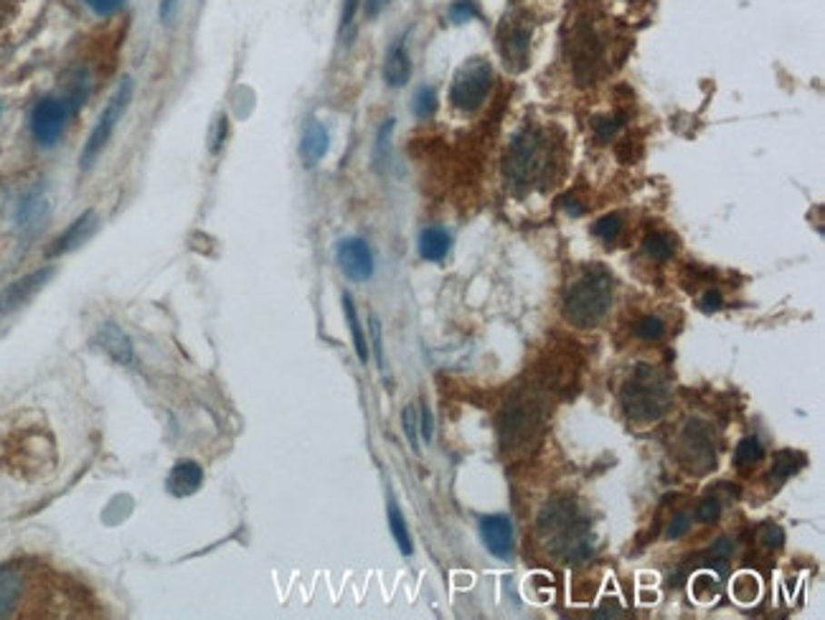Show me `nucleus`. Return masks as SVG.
<instances>
[{
  "mask_svg": "<svg viewBox=\"0 0 825 620\" xmlns=\"http://www.w3.org/2000/svg\"><path fill=\"white\" fill-rule=\"evenodd\" d=\"M51 275H54V270H51V267H44V270H36V273L25 275L21 280L11 283V285L0 293V315H5V313H11V310L21 308L24 303H28L41 287L49 283Z\"/></svg>",
  "mask_w": 825,
  "mask_h": 620,
  "instance_id": "4468645a",
  "label": "nucleus"
},
{
  "mask_svg": "<svg viewBox=\"0 0 825 620\" xmlns=\"http://www.w3.org/2000/svg\"><path fill=\"white\" fill-rule=\"evenodd\" d=\"M371 335H373V351H376V361L383 369V348H382V323L371 318Z\"/></svg>",
  "mask_w": 825,
  "mask_h": 620,
  "instance_id": "4c0bfd02",
  "label": "nucleus"
},
{
  "mask_svg": "<svg viewBox=\"0 0 825 620\" xmlns=\"http://www.w3.org/2000/svg\"><path fill=\"white\" fill-rule=\"evenodd\" d=\"M762 455L764 447L762 443H760V437L750 435V437H744L740 445H737V450H734V463H737L740 468H750V465H757V463L762 460Z\"/></svg>",
  "mask_w": 825,
  "mask_h": 620,
  "instance_id": "393cba45",
  "label": "nucleus"
},
{
  "mask_svg": "<svg viewBox=\"0 0 825 620\" xmlns=\"http://www.w3.org/2000/svg\"><path fill=\"white\" fill-rule=\"evenodd\" d=\"M386 3H389V0H366V5H363L366 18H376V15L386 8Z\"/></svg>",
  "mask_w": 825,
  "mask_h": 620,
  "instance_id": "37998d69",
  "label": "nucleus"
},
{
  "mask_svg": "<svg viewBox=\"0 0 825 620\" xmlns=\"http://www.w3.org/2000/svg\"><path fill=\"white\" fill-rule=\"evenodd\" d=\"M795 460H798V455H795V453H790V450H780V453L775 455V460H772V471H770V484H772V485L785 484L790 475L798 471V468H795Z\"/></svg>",
  "mask_w": 825,
  "mask_h": 620,
  "instance_id": "cd10ccee",
  "label": "nucleus"
},
{
  "mask_svg": "<svg viewBox=\"0 0 825 620\" xmlns=\"http://www.w3.org/2000/svg\"><path fill=\"white\" fill-rule=\"evenodd\" d=\"M450 252V235L442 226H427L419 235V255L430 262H442Z\"/></svg>",
  "mask_w": 825,
  "mask_h": 620,
  "instance_id": "aec40b11",
  "label": "nucleus"
},
{
  "mask_svg": "<svg viewBox=\"0 0 825 620\" xmlns=\"http://www.w3.org/2000/svg\"><path fill=\"white\" fill-rule=\"evenodd\" d=\"M84 3L97 15H112V13H117L124 5V0H84Z\"/></svg>",
  "mask_w": 825,
  "mask_h": 620,
  "instance_id": "f704fd0d",
  "label": "nucleus"
},
{
  "mask_svg": "<svg viewBox=\"0 0 825 620\" xmlns=\"http://www.w3.org/2000/svg\"><path fill=\"white\" fill-rule=\"evenodd\" d=\"M491 87H493L491 64L485 59H470L457 69L452 87H450V102L460 112L481 110Z\"/></svg>",
  "mask_w": 825,
  "mask_h": 620,
  "instance_id": "0eeeda50",
  "label": "nucleus"
},
{
  "mask_svg": "<svg viewBox=\"0 0 825 620\" xmlns=\"http://www.w3.org/2000/svg\"><path fill=\"white\" fill-rule=\"evenodd\" d=\"M402 425H404V435H407L409 445L414 453H419V422H417V410L407 407L402 412Z\"/></svg>",
  "mask_w": 825,
  "mask_h": 620,
  "instance_id": "2f4dec72",
  "label": "nucleus"
},
{
  "mask_svg": "<svg viewBox=\"0 0 825 620\" xmlns=\"http://www.w3.org/2000/svg\"><path fill=\"white\" fill-rule=\"evenodd\" d=\"M97 344L104 348V354L123 366L133 364V344L117 323H104L97 331Z\"/></svg>",
  "mask_w": 825,
  "mask_h": 620,
  "instance_id": "2eb2a0df",
  "label": "nucleus"
},
{
  "mask_svg": "<svg viewBox=\"0 0 825 620\" xmlns=\"http://www.w3.org/2000/svg\"><path fill=\"white\" fill-rule=\"evenodd\" d=\"M559 143L549 130L526 125L508 143L503 178L513 194L523 196L533 188H546L559 171Z\"/></svg>",
  "mask_w": 825,
  "mask_h": 620,
  "instance_id": "f03ea898",
  "label": "nucleus"
},
{
  "mask_svg": "<svg viewBox=\"0 0 825 620\" xmlns=\"http://www.w3.org/2000/svg\"><path fill=\"white\" fill-rule=\"evenodd\" d=\"M343 310H345V321H348V328H351V335H353V348H356L358 359L366 364V361H369V344H366V335H363V328H361L356 305H353L351 295H343Z\"/></svg>",
  "mask_w": 825,
  "mask_h": 620,
  "instance_id": "4be33fe9",
  "label": "nucleus"
},
{
  "mask_svg": "<svg viewBox=\"0 0 825 620\" xmlns=\"http://www.w3.org/2000/svg\"><path fill=\"white\" fill-rule=\"evenodd\" d=\"M731 593L740 600L741 605H751L760 597V580L751 572H741L740 577L731 585Z\"/></svg>",
  "mask_w": 825,
  "mask_h": 620,
  "instance_id": "a878e982",
  "label": "nucleus"
},
{
  "mask_svg": "<svg viewBox=\"0 0 825 620\" xmlns=\"http://www.w3.org/2000/svg\"><path fill=\"white\" fill-rule=\"evenodd\" d=\"M84 590L31 559L0 567V618H89Z\"/></svg>",
  "mask_w": 825,
  "mask_h": 620,
  "instance_id": "f257e3e1",
  "label": "nucleus"
},
{
  "mask_svg": "<svg viewBox=\"0 0 825 620\" xmlns=\"http://www.w3.org/2000/svg\"><path fill=\"white\" fill-rule=\"evenodd\" d=\"M567 28V51L572 66H574V75L579 79H590L602 66L604 49H607V36H604L602 25L597 24L591 15L581 13Z\"/></svg>",
  "mask_w": 825,
  "mask_h": 620,
  "instance_id": "423d86ee",
  "label": "nucleus"
},
{
  "mask_svg": "<svg viewBox=\"0 0 825 620\" xmlns=\"http://www.w3.org/2000/svg\"><path fill=\"white\" fill-rule=\"evenodd\" d=\"M412 76V62H409V51L402 41H396L394 46L386 54L383 62V79L389 87H404Z\"/></svg>",
  "mask_w": 825,
  "mask_h": 620,
  "instance_id": "f3484780",
  "label": "nucleus"
},
{
  "mask_svg": "<svg viewBox=\"0 0 825 620\" xmlns=\"http://www.w3.org/2000/svg\"><path fill=\"white\" fill-rule=\"evenodd\" d=\"M622 216L620 214H607L602 216L600 222L591 226V235L597 236V239H602L604 245H615L617 236L622 235Z\"/></svg>",
  "mask_w": 825,
  "mask_h": 620,
  "instance_id": "bb28decb",
  "label": "nucleus"
},
{
  "mask_svg": "<svg viewBox=\"0 0 825 620\" xmlns=\"http://www.w3.org/2000/svg\"><path fill=\"white\" fill-rule=\"evenodd\" d=\"M612 308V275L602 265H590L567 287L562 313L574 328H594Z\"/></svg>",
  "mask_w": 825,
  "mask_h": 620,
  "instance_id": "20e7f679",
  "label": "nucleus"
},
{
  "mask_svg": "<svg viewBox=\"0 0 825 620\" xmlns=\"http://www.w3.org/2000/svg\"><path fill=\"white\" fill-rule=\"evenodd\" d=\"M635 335L642 338V341H658V338H663L665 335V325L661 318H655V315H648V318H642L635 325Z\"/></svg>",
  "mask_w": 825,
  "mask_h": 620,
  "instance_id": "7c9ffc66",
  "label": "nucleus"
},
{
  "mask_svg": "<svg viewBox=\"0 0 825 620\" xmlns=\"http://www.w3.org/2000/svg\"><path fill=\"white\" fill-rule=\"evenodd\" d=\"M335 257H338V267L343 270L348 280H353V283L371 280V275H373V255H371V247L363 239H358V236L343 239L338 245V249H335Z\"/></svg>",
  "mask_w": 825,
  "mask_h": 620,
  "instance_id": "f8f14e48",
  "label": "nucleus"
},
{
  "mask_svg": "<svg viewBox=\"0 0 825 620\" xmlns=\"http://www.w3.org/2000/svg\"><path fill=\"white\" fill-rule=\"evenodd\" d=\"M617 130H620V120H597V123H594V137H597V143H607L610 137L615 135Z\"/></svg>",
  "mask_w": 825,
  "mask_h": 620,
  "instance_id": "c9c22d12",
  "label": "nucleus"
},
{
  "mask_svg": "<svg viewBox=\"0 0 825 620\" xmlns=\"http://www.w3.org/2000/svg\"><path fill=\"white\" fill-rule=\"evenodd\" d=\"M11 3L13 0H0V21L8 15V11H11Z\"/></svg>",
  "mask_w": 825,
  "mask_h": 620,
  "instance_id": "a18cd8bd",
  "label": "nucleus"
},
{
  "mask_svg": "<svg viewBox=\"0 0 825 620\" xmlns=\"http://www.w3.org/2000/svg\"><path fill=\"white\" fill-rule=\"evenodd\" d=\"M392 130H394V120H386L382 125V130H379V137H376V155H373V161H376V168H383L386 161H389V140H392Z\"/></svg>",
  "mask_w": 825,
  "mask_h": 620,
  "instance_id": "c756f323",
  "label": "nucleus"
},
{
  "mask_svg": "<svg viewBox=\"0 0 825 620\" xmlns=\"http://www.w3.org/2000/svg\"><path fill=\"white\" fill-rule=\"evenodd\" d=\"M389 526H392V534H394L396 545L402 549V555H412L414 552V545H412V536H409L407 529V521L402 516V511L396 504H389Z\"/></svg>",
  "mask_w": 825,
  "mask_h": 620,
  "instance_id": "b1692460",
  "label": "nucleus"
},
{
  "mask_svg": "<svg viewBox=\"0 0 825 620\" xmlns=\"http://www.w3.org/2000/svg\"><path fill=\"white\" fill-rule=\"evenodd\" d=\"M539 529L546 534V546L567 562H581L591 555L590 524L567 498L543 506Z\"/></svg>",
  "mask_w": 825,
  "mask_h": 620,
  "instance_id": "7ed1b4c3",
  "label": "nucleus"
},
{
  "mask_svg": "<svg viewBox=\"0 0 825 620\" xmlns=\"http://www.w3.org/2000/svg\"><path fill=\"white\" fill-rule=\"evenodd\" d=\"M642 249H645V255L655 262H668L673 257V252H676V245H673V236L665 235V232H651V235L645 236V242H642Z\"/></svg>",
  "mask_w": 825,
  "mask_h": 620,
  "instance_id": "5701e85b",
  "label": "nucleus"
},
{
  "mask_svg": "<svg viewBox=\"0 0 825 620\" xmlns=\"http://www.w3.org/2000/svg\"><path fill=\"white\" fill-rule=\"evenodd\" d=\"M94 224H97V216H94V211H86L82 214L79 219H76L66 232H64L56 242H54V247L49 249V257H56V255H64V252H69V249L79 247L82 242H84L86 236L92 235V229H94Z\"/></svg>",
  "mask_w": 825,
  "mask_h": 620,
  "instance_id": "6ab92c4d",
  "label": "nucleus"
},
{
  "mask_svg": "<svg viewBox=\"0 0 825 620\" xmlns=\"http://www.w3.org/2000/svg\"><path fill=\"white\" fill-rule=\"evenodd\" d=\"M620 399H622V407L628 412L630 420L642 422V425L658 422L671 407V385L658 369L648 364H638L622 386Z\"/></svg>",
  "mask_w": 825,
  "mask_h": 620,
  "instance_id": "39448f33",
  "label": "nucleus"
},
{
  "mask_svg": "<svg viewBox=\"0 0 825 620\" xmlns=\"http://www.w3.org/2000/svg\"><path fill=\"white\" fill-rule=\"evenodd\" d=\"M475 15H478V11H475V5L470 0H457V3L450 5V21L452 24H468Z\"/></svg>",
  "mask_w": 825,
  "mask_h": 620,
  "instance_id": "473e14b6",
  "label": "nucleus"
},
{
  "mask_svg": "<svg viewBox=\"0 0 825 620\" xmlns=\"http://www.w3.org/2000/svg\"><path fill=\"white\" fill-rule=\"evenodd\" d=\"M721 305H724V295H721L719 290H709L701 298V308L706 310V313H714V310H719Z\"/></svg>",
  "mask_w": 825,
  "mask_h": 620,
  "instance_id": "58836bf2",
  "label": "nucleus"
},
{
  "mask_svg": "<svg viewBox=\"0 0 825 620\" xmlns=\"http://www.w3.org/2000/svg\"><path fill=\"white\" fill-rule=\"evenodd\" d=\"M328 148H331V135H328L325 125L318 123V120H310L305 133H303V143H300V155H303L305 165L308 168L318 165L325 158Z\"/></svg>",
  "mask_w": 825,
  "mask_h": 620,
  "instance_id": "dca6fc26",
  "label": "nucleus"
},
{
  "mask_svg": "<svg viewBox=\"0 0 825 620\" xmlns=\"http://www.w3.org/2000/svg\"><path fill=\"white\" fill-rule=\"evenodd\" d=\"M356 11H358V0H345V3H343V21H341V24H343V28H348V25L353 24V15H356Z\"/></svg>",
  "mask_w": 825,
  "mask_h": 620,
  "instance_id": "79ce46f5",
  "label": "nucleus"
},
{
  "mask_svg": "<svg viewBox=\"0 0 825 620\" xmlns=\"http://www.w3.org/2000/svg\"><path fill=\"white\" fill-rule=\"evenodd\" d=\"M175 8V0H161V18L168 24L171 21V13Z\"/></svg>",
  "mask_w": 825,
  "mask_h": 620,
  "instance_id": "c03bdc74",
  "label": "nucleus"
},
{
  "mask_svg": "<svg viewBox=\"0 0 825 620\" xmlns=\"http://www.w3.org/2000/svg\"><path fill=\"white\" fill-rule=\"evenodd\" d=\"M762 545L767 549H780V546L785 545V534L780 526H764L762 529Z\"/></svg>",
  "mask_w": 825,
  "mask_h": 620,
  "instance_id": "e433bc0d",
  "label": "nucleus"
},
{
  "mask_svg": "<svg viewBox=\"0 0 825 620\" xmlns=\"http://www.w3.org/2000/svg\"><path fill=\"white\" fill-rule=\"evenodd\" d=\"M49 214V201L46 196L36 191V194H28L21 204L18 211V224L21 226H38V222H44V216Z\"/></svg>",
  "mask_w": 825,
  "mask_h": 620,
  "instance_id": "412c9836",
  "label": "nucleus"
},
{
  "mask_svg": "<svg viewBox=\"0 0 825 620\" xmlns=\"http://www.w3.org/2000/svg\"><path fill=\"white\" fill-rule=\"evenodd\" d=\"M531 28L533 25L523 13H511L503 18V24L498 28V51H501L505 69L523 72L529 66L531 34H533Z\"/></svg>",
  "mask_w": 825,
  "mask_h": 620,
  "instance_id": "1a4fd4ad",
  "label": "nucleus"
},
{
  "mask_svg": "<svg viewBox=\"0 0 825 620\" xmlns=\"http://www.w3.org/2000/svg\"><path fill=\"white\" fill-rule=\"evenodd\" d=\"M721 516V501L719 498H706L699 504V509H696V519L703 521V524H711Z\"/></svg>",
  "mask_w": 825,
  "mask_h": 620,
  "instance_id": "72a5a7b5",
  "label": "nucleus"
},
{
  "mask_svg": "<svg viewBox=\"0 0 825 620\" xmlns=\"http://www.w3.org/2000/svg\"><path fill=\"white\" fill-rule=\"evenodd\" d=\"M681 450H683V460L689 465V471L706 473L714 468V443H711V433L703 422H689L686 430L681 435Z\"/></svg>",
  "mask_w": 825,
  "mask_h": 620,
  "instance_id": "9d476101",
  "label": "nucleus"
},
{
  "mask_svg": "<svg viewBox=\"0 0 825 620\" xmlns=\"http://www.w3.org/2000/svg\"><path fill=\"white\" fill-rule=\"evenodd\" d=\"M482 545L495 559H508L513 552V521L505 514H491L481 519Z\"/></svg>",
  "mask_w": 825,
  "mask_h": 620,
  "instance_id": "ddd939ff",
  "label": "nucleus"
},
{
  "mask_svg": "<svg viewBox=\"0 0 825 620\" xmlns=\"http://www.w3.org/2000/svg\"><path fill=\"white\" fill-rule=\"evenodd\" d=\"M66 117H69V107L62 100L46 97L38 102L31 115V133L41 145H54L66 127Z\"/></svg>",
  "mask_w": 825,
  "mask_h": 620,
  "instance_id": "9b49d317",
  "label": "nucleus"
},
{
  "mask_svg": "<svg viewBox=\"0 0 825 620\" xmlns=\"http://www.w3.org/2000/svg\"><path fill=\"white\" fill-rule=\"evenodd\" d=\"M201 481H204L201 465L185 460V463H178L171 471V475H168V491H171L173 496H191V494L198 491Z\"/></svg>",
  "mask_w": 825,
  "mask_h": 620,
  "instance_id": "a211bd4d",
  "label": "nucleus"
},
{
  "mask_svg": "<svg viewBox=\"0 0 825 620\" xmlns=\"http://www.w3.org/2000/svg\"><path fill=\"white\" fill-rule=\"evenodd\" d=\"M412 110H414L419 120L432 117L434 110H437V92H434V87H419L417 95H414V102H412Z\"/></svg>",
  "mask_w": 825,
  "mask_h": 620,
  "instance_id": "c85d7f7f",
  "label": "nucleus"
},
{
  "mask_svg": "<svg viewBox=\"0 0 825 620\" xmlns=\"http://www.w3.org/2000/svg\"><path fill=\"white\" fill-rule=\"evenodd\" d=\"M133 100V79H127L124 76L123 82H120V87L114 89V95H112V100L107 102V107L102 110L99 115L97 125H94V130H92V135L86 140L84 150H82V168H89L92 163L97 161L99 153L104 150V145L110 143L112 133H114V127L120 123V117L127 110V105Z\"/></svg>",
  "mask_w": 825,
  "mask_h": 620,
  "instance_id": "6e6552de",
  "label": "nucleus"
},
{
  "mask_svg": "<svg viewBox=\"0 0 825 620\" xmlns=\"http://www.w3.org/2000/svg\"><path fill=\"white\" fill-rule=\"evenodd\" d=\"M419 433H422V437H424L427 443H430L432 433H434V430H432V412L427 405L422 407V425H419Z\"/></svg>",
  "mask_w": 825,
  "mask_h": 620,
  "instance_id": "a19ab883",
  "label": "nucleus"
},
{
  "mask_svg": "<svg viewBox=\"0 0 825 620\" xmlns=\"http://www.w3.org/2000/svg\"><path fill=\"white\" fill-rule=\"evenodd\" d=\"M686 529H689V514H678L676 521H673L671 529H668V536H671V539H678L681 534H686Z\"/></svg>",
  "mask_w": 825,
  "mask_h": 620,
  "instance_id": "ea45409f",
  "label": "nucleus"
}]
</instances>
